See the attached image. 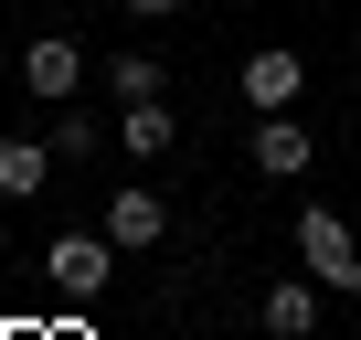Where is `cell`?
<instances>
[{"label":"cell","mask_w":361,"mask_h":340,"mask_svg":"<svg viewBox=\"0 0 361 340\" xmlns=\"http://www.w3.org/2000/svg\"><path fill=\"white\" fill-rule=\"evenodd\" d=\"M234 96H245L255 117H287V107L308 96V54H298V43H266V54H245V75H234Z\"/></svg>","instance_id":"cell-3"},{"label":"cell","mask_w":361,"mask_h":340,"mask_svg":"<svg viewBox=\"0 0 361 340\" xmlns=\"http://www.w3.org/2000/svg\"><path fill=\"white\" fill-rule=\"evenodd\" d=\"M106 149V117L96 107H54V159H96Z\"/></svg>","instance_id":"cell-11"},{"label":"cell","mask_w":361,"mask_h":340,"mask_svg":"<svg viewBox=\"0 0 361 340\" xmlns=\"http://www.w3.org/2000/svg\"><path fill=\"white\" fill-rule=\"evenodd\" d=\"M255 170H266V181H298V170H308V117L287 107V117H255Z\"/></svg>","instance_id":"cell-8"},{"label":"cell","mask_w":361,"mask_h":340,"mask_svg":"<svg viewBox=\"0 0 361 340\" xmlns=\"http://www.w3.org/2000/svg\"><path fill=\"white\" fill-rule=\"evenodd\" d=\"M159 234H170V202H159L149 181H117V192H106V245H117V255H149Z\"/></svg>","instance_id":"cell-4"},{"label":"cell","mask_w":361,"mask_h":340,"mask_svg":"<svg viewBox=\"0 0 361 340\" xmlns=\"http://www.w3.org/2000/svg\"><path fill=\"white\" fill-rule=\"evenodd\" d=\"M43 277H54V298H75V308L106 298V287H117V245H106V224H96V234H54Z\"/></svg>","instance_id":"cell-2"},{"label":"cell","mask_w":361,"mask_h":340,"mask_svg":"<svg viewBox=\"0 0 361 340\" xmlns=\"http://www.w3.org/2000/svg\"><path fill=\"white\" fill-rule=\"evenodd\" d=\"M117 149H128L138 170L170 159V149H180V107H170V96H128V107H117Z\"/></svg>","instance_id":"cell-5"},{"label":"cell","mask_w":361,"mask_h":340,"mask_svg":"<svg viewBox=\"0 0 361 340\" xmlns=\"http://www.w3.org/2000/svg\"><path fill=\"white\" fill-rule=\"evenodd\" d=\"M128 11H138V22H170V11H180V0H128Z\"/></svg>","instance_id":"cell-12"},{"label":"cell","mask_w":361,"mask_h":340,"mask_svg":"<svg viewBox=\"0 0 361 340\" xmlns=\"http://www.w3.org/2000/svg\"><path fill=\"white\" fill-rule=\"evenodd\" d=\"M22 85L64 107V96L85 85V43H64V32H43V43H22Z\"/></svg>","instance_id":"cell-6"},{"label":"cell","mask_w":361,"mask_h":340,"mask_svg":"<svg viewBox=\"0 0 361 340\" xmlns=\"http://www.w3.org/2000/svg\"><path fill=\"white\" fill-rule=\"evenodd\" d=\"M54 181V138H0V202H43Z\"/></svg>","instance_id":"cell-9"},{"label":"cell","mask_w":361,"mask_h":340,"mask_svg":"<svg viewBox=\"0 0 361 340\" xmlns=\"http://www.w3.org/2000/svg\"><path fill=\"white\" fill-rule=\"evenodd\" d=\"M298 266H308L329 298H350V287H361V234H350L329 202H308V213H298Z\"/></svg>","instance_id":"cell-1"},{"label":"cell","mask_w":361,"mask_h":340,"mask_svg":"<svg viewBox=\"0 0 361 340\" xmlns=\"http://www.w3.org/2000/svg\"><path fill=\"white\" fill-rule=\"evenodd\" d=\"M319 298H329V287H319L308 266H298V277H276V287H266V308H255V319H266V340H308V329H319Z\"/></svg>","instance_id":"cell-7"},{"label":"cell","mask_w":361,"mask_h":340,"mask_svg":"<svg viewBox=\"0 0 361 340\" xmlns=\"http://www.w3.org/2000/svg\"><path fill=\"white\" fill-rule=\"evenodd\" d=\"M106 96H117V107H128V96H170V64H159V54H117V64H106Z\"/></svg>","instance_id":"cell-10"}]
</instances>
